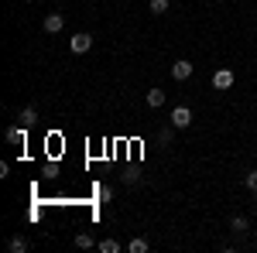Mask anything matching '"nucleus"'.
Masks as SVG:
<instances>
[{
	"label": "nucleus",
	"instance_id": "obj_4",
	"mask_svg": "<svg viewBox=\"0 0 257 253\" xmlns=\"http://www.w3.org/2000/svg\"><path fill=\"white\" fill-rule=\"evenodd\" d=\"M41 28H45L48 35H59L62 28H65V18H62L59 11H52V14H45V24H41Z\"/></svg>",
	"mask_w": 257,
	"mask_h": 253
},
{
	"label": "nucleus",
	"instance_id": "obj_20",
	"mask_svg": "<svg viewBox=\"0 0 257 253\" xmlns=\"http://www.w3.org/2000/svg\"><path fill=\"white\" fill-rule=\"evenodd\" d=\"M28 4H35V0H28Z\"/></svg>",
	"mask_w": 257,
	"mask_h": 253
},
{
	"label": "nucleus",
	"instance_id": "obj_13",
	"mask_svg": "<svg viewBox=\"0 0 257 253\" xmlns=\"http://www.w3.org/2000/svg\"><path fill=\"white\" fill-rule=\"evenodd\" d=\"M172 137H175V127H161V130H158V140L165 144V147L172 144Z\"/></svg>",
	"mask_w": 257,
	"mask_h": 253
},
{
	"label": "nucleus",
	"instance_id": "obj_8",
	"mask_svg": "<svg viewBox=\"0 0 257 253\" xmlns=\"http://www.w3.org/2000/svg\"><path fill=\"white\" fill-rule=\"evenodd\" d=\"M18 120H21V127H35V123H38V110H35V106H24Z\"/></svg>",
	"mask_w": 257,
	"mask_h": 253
},
{
	"label": "nucleus",
	"instance_id": "obj_5",
	"mask_svg": "<svg viewBox=\"0 0 257 253\" xmlns=\"http://www.w3.org/2000/svg\"><path fill=\"white\" fill-rule=\"evenodd\" d=\"M213 86H216L219 93H226V89L233 86V72H230V69H216V72H213Z\"/></svg>",
	"mask_w": 257,
	"mask_h": 253
},
{
	"label": "nucleus",
	"instance_id": "obj_12",
	"mask_svg": "<svg viewBox=\"0 0 257 253\" xmlns=\"http://www.w3.org/2000/svg\"><path fill=\"white\" fill-rule=\"evenodd\" d=\"M230 226H233V233H247V226H250V222H247V215H237V219H233V222H230Z\"/></svg>",
	"mask_w": 257,
	"mask_h": 253
},
{
	"label": "nucleus",
	"instance_id": "obj_15",
	"mask_svg": "<svg viewBox=\"0 0 257 253\" xmlns=\"http://www.w3.org/2000/svg\"><path fill=\"white\" fill-rule=\"evenodd\" d=\"M76 246H79V250H89V246H93V236H89V233H79V236H76Z\"/></svg>",
	"mask_w": 257,
	"mask_h": 253
},
{
	"label": "nucleus",
	"instance_id": "obj_2",
	"mask_svg": "<svg viewBox=\"0 0 257 253\" xmlns=\"http://www.w3.org/2000/svg\"><path fill=\"white\" fill-rule=\"evenodd\" d=\"M189 123H192V110H189V106H175V110H172V127H175V130H185Z\"/></svg>",
	"mask_w": 257,
	"mask_h": 253
},
{
	"label": "nucleus",
	"instance_id": "obj_16",
	"mask_svg": "<svg viewBox=\"0 0 257 253\" xmlns=\"http://www.w3.org/2000/svg\"><path fill=\"white\" fill-rule=\"evenodd\" d=\"M243 181H247V188L254 192V188H257V168H254V171H247V178H243Z\"/></svg>",
	"mask_w": 257,
	"mask_h": 253
},
{
	"label": "nucleus",
	"instance_id": "obj_17",
	"mask_svg": "<svg viewBox=\"0 0 257 253\" xmlns=\"http://www.w3.org/2000/svg\"><path fill=\"white\" fill-rule=\"evenodd\" d=\"M110 198H113V188H110V185H103V188H99V202H110Z\"/></svg>",
	"mask_w": 257,
	"mask_h": 253
},
{
	"label": "nucleus",
	"instance_id": "obj_6",
	"mask_svg": "<svg viewBox=\"0 0 257 253\" xmlns=\"http://www.w3.org/2000/svg\"><path fill=\"white\" fill-rule=\"evenodd\" d=\"M192 69H196V65H192V62H185V59H178L175 65H172V79H175V82H185V79L192 76Z\"/></svg>",
	"mask_w": 257,
	"mask_h": 253
},
{
	"label": "nucleus",
	"instance_id": "obj_11",
	"mask_svg": "<svg viewBox=\"0 0 257 253\" xmlns=\"http://www.w3.org/2000/svg\"><path fill=\"white\" fill-rule=\"evenodd\" d=\"M123 250V246H120L117 239H103V243H99V253H120Z\"/></svg>",
	"mask_w": 257,
	"mask_h": 253
},
{
	"label": "nucleus",
	"instance_id": "obj_19",
	"mask_svg": "<svg viewBox=\"0 0 257 253\" xmlns=\"http://www.w3.org/2000/svg\"><path fill=\"white\" fill-rule=\"evenodd\" d=\"M254 202H257V188H254Z\"/></svg>",
	"mask_w": 257,
	"mask_h": 253
},
{
	"label": "nucleus",
	"instance_id": "obj_14",
	"mask_svg": "<svg viewBox=\"0 0 257 253\" xmlns=\"http://www.w3.org/2000/svg\"><path fill=\"white\" fill-rule=\"evenodd\" d=\"M168 7H172V0H151V11L155 14H168Z\"/></svg>",
	"mask_w": 257,
	"mask_h": 253
},
{
	"label": "nucleus",
	"instance_id": "obj_10",
	"mask_svg": "<svg viewBox=\"0 0 257 253\" xmlns=\"http://www.w3.org/2000/svg\"><path fill=\"white\" fill-rule=\"evenodd\" d=\"M127 250H131V253H148V239H141V236H134V239L127 243Z\"/></svg>",
	"mask_w": 257,
	"mask_h": 253
},
{
	"label": "nucleus",
	"instance_id": "obj_7",
	"mask_svg": "<svg viewBox=\"0 0 257 253\" xmlns=\"http://www.w3.org/2000/svg\"><path fill=\"white\" fill-rule=\"evenodd\" d=\"M144 99H148V106H151V110H158V106H165V99H168V96H165V89L155 86V89H148V96H144Z\"/></svg>",
	"mask_w": 257,
	"mask_h": 253
},
{
	"label": "nucleus",
	"instance_id": "obj_18",
	"mask_svg": "<svg viewBox=\"0 0 257 253\" xmlns=\"http://www.w3.org/2000/svg\"><path fill=\"white\" fill-rule=\"evenodd\" d=\"M120 178H123L127 185H134V181H138V171H123V175H120Z\"/></svg>",
	"mask_w": 257,
	"mask_h": 253
},
{
	"label": "nucleus",
	"instance_id": "obj_3",
	"mask_svg": "<svg viewBox=\"0 0 257 253\" xmlns=\"http://www.w3.org/2000/svg\"><path fill=\"white\" fill-rule=\"evenodd\" d=\"M4 140L7 144H14V147H24V140H28V127H21V123H14V127H7V134H4Z\"/></svg>",
	"mask_w": 257,
	"mask_h": 253
},
{
	"label": "nucleus",
	"instance_id": "obj_1",
	"mask_svg": "<svg viewBox=\"0 0 257 253\" xmlns=\"http://www.w3.org/2000/svg\"><path fill=\"white\" fill-rule=\"evenodd\" d=\"M69 48H72V55H86V52L93 48V35H86V31L72 35V38H69Z\"/></svg>",
	"mask_w": 257,
	"mask_h": 253
},
{
	"label": "nucleus",
	"instance_id": "obj_9",
	"mask_svg": "<svg viewBox=\"0 0 257 253\" xmlns=\"http://www.w3.org/2000/svg\"><path fill=\"white\" fill-rule=\"evenodd\" d=\"M7 250L11 253H24L28 250V239H24V236H11V239H7Z\"/></svg>",
	"mask_w": 257,
	"mask_h": 253
}]
</instances>
